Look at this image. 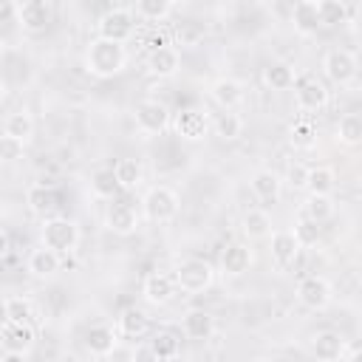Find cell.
<instances>
[{
  "mask_svg": "<svg viewBox=\"0 0 362 362\" xmlns=\"http://www.w3.org/2000/svg\"><path fill=\"white\" fill-rule=\"evenodd\" d=\"M124 65H127L124 42H113V40H105V37H96V40L88 42V48H85V71L90 76L110 79V76L122 74Z\"/></svg>",
  "mask_w": 362,
  "mask_h": 362,
  "instance_id": "obj_1",
  "label": "cell"
},
{
  "mask_svg": "<svg viewBox=\"0 0 362 362\" xmlns=\"http://www.w3.org/2000/svg\"><path fill=\"white\" fill-rule=\"evenodd\" d=\"M37 331L25 320H3L0 325V354L3 359H25L34 351Z\"/></svg>",
  "mask_w": 362,
  "mask_h": 362,
  "instance_id": "obj_2",
  "label": "cell"
},
{
  "mask_svg": "<svg viewBox=\"0 0 362 362\" xmlns=\"http://www.w3.org/2000/svg\"><path fill=\"white\" fill-rule=\"evenodd\" d=\"M40 240H42V246H48L59 255H71L79 243V226H76V221L62 218V215L45 218L42 229H40Z\"/></svg>",
  "mask_w": 362,
  "mask_h": 362,
  "instance_id": "obj_3",
  "label": "cell"
},
{
  "mask_svg": "<svg viewBox=\"0 0 362 362\" xmlns=\"http://www.w3.org/2000/svg\"><path fill=\"white\" fill-rule=\"evenodd\" d=\"M178 192L158 184V187H150L141 198V209H144V218L153 221V223H170L175 215H178Z\"/></svg>",
  "mask_w": 362,
  "mask_h": 362,
  "instance_id": "obj_4",
  "label": "cell"
},
{
  "mask_svg": "<svg viewBox=\"0 0 362 362\" xmlns=\"http://www.w3.org/2000/svg\"><path fill=\"white\" fill-rule=\"evenodd\" d=\"M175 280L184 294H201L215 283V269L201 257H184L175 266Z\"/></svg>",
  "mask_w": 362,
  "mask_h": 362,
  "instance_id": "obj_5",
  "label": "cell"
},
{
  "mask_svg": "<svg viewBox=\"0 0 362 362\" xmlns=\"http://www.w3.org/2000/svg\"><path fill=\"white\" fill-rule=\"evenodd\" d=\"M294 102H297V107L303 113L322 110L328 105V88H325V82L320 76H314V74L297 76V82H294Z\"/></svg>",
  "mask_w": 362,
  "mask_h": 362,
  "instance_id": "obj_6",
  "label": "cell"
},
{
  "mask_svg": "<svg viewBox=\"0 0 362 362\" xmlns=\"http://www.w3.org/2000/svg\"><path fill=\"white\" fill-rule=\"evenodd\" d=\"M133 116H136V127H139L144 136H158V133H164V130L173 124L170 107H167L164 102H158V99H144V102H139Z\"/></svg>",
  "mask_w": 362,
  "mask_h": 362,
  "instance_id": "obj_7",
  "label": "cell"
},
{
  "mask_svg": "<svg viewBox=\"0 0 362 362\" xmlns=\"http://www.w3.org/2000/svg\"><path fill=\"white\" fill-rule=\"evenodd\" d=\"M133 28H136V17L130 8H110L96 23V34L113 42H127L133 37Z\"/></svg>",
  "mask_w": 362,
  "mask_h": 362,
  "instance_id": "obj_8",
  "label": "cell"
},
{
  "mask_svg": "<svg viewBox=\"0 0 362 362\" xmlns=\"http://www.w3.org/2000/svg\"><path fill=\"white\" fill-rule=\"evenodd\" d=\"M331 300H334V286L325 277L308 274L297 283V303L300 305H305L311 311H322V308L331 305Z\"/></svg>",
  "mask_w": 362,
  "mask_h": 362,
  "instance_id": "obj_9",
  "label": "cell"
},
{
  "mask_svg": "<svg viewBox=\"0 0 362 362\" xmlns=\"http://www.w3.org/2000/svg\"><path fill=\"white\" fill-rule=\"evenodd\" d=\"M359 65H356V57L345 48H334L322 57V74L334 82V85H348L354 76H356Z\"/></svg>",
  "mask_w": 362,
  "mask_h": 362,
  "instance_id": "obj_10",
  "label": "cell"
},
{
  "mask_svg": "<svg viewBox=\"0 0 362 362\" xmlns=\"http://www.w3.org/2000/svg\"><path fill=\"white\" fill-rule=\"evenodd\" d=\"M178 291H181V288H178L175 274H167V272H153V274H147V277H144V286H141V294H144V300H147L150 305H167V303L175 300Z\"/></svg>",
  "mask_w": 362,
  "mask_h": 362,
  "instance_id": "obj_11",
  "label": "cell"
},
{
  "mask_svg": "<svg viewBox=\"0 0 362 362\" xmlns=\"http://www.w3.org/2000/svg\"><path fill=\"white\" fill-rule=\"evenodd\" d=\"M173 130L184 141H201L206 136V130H209V119L198 107H184V110H178L173 116Z\"/></svg>",
  "mask_w": 362,
  "mask_h": 362,
  "instance_id": "obj_12",
  "label": "cell"
},
{
  "mask_svg": "<svg viewBox=\"0 0 362 362\" xmlns=\"http://www.w3.org/2000/svg\"><path fill=\"white\" fill-rule=\"evenodd\" d=\"M178 68H181V54H178L175 45H167V42H164V45L150 48V54H147V71H150L153 76L170 79V76L178 74Z\"/></svg>",
  "mask_w": 362,
  "mask_h": 362,
  "instance_id": "obj_13",
  "label": "cell"
},
{
  "mask_svg": "<svg viewBox=\"0 0 362 362\" xmlns=\"http://www.w3.org/2000/svg\"><path fill=\"white\" fill-rule=\"evenodd\" d=\"M303 243L294 235V229H283V232H272V263L277 269H288L294 266L297 255H300Z\"/></svg>",
  "mask_w": 362,
  "mask_h": 362,
  "instance_id": "obj_14",
  "label": "cell"
},
{
  "mask_svg": "<svg viewBox=\"0 0 362 362\" xmlns=\"http://www.w3.org/2000/svg\"><path fill=\"white\" fill-rule=\"evenodd\" d=\"M25 204H28L31 215H37V218L45 221V218H54V215H57V209H59V192H57L54 187L37 184V187L28 189Z\"/></svg>",
  "mask_w": 362,
  "mask_h": 362,
  "instance_id": "obj_15",
  "label": "cell"
},
{
  "mask_svg": "<svg viewBox=\"0 0 362 362\" xmlns=\"http://www.w3.org/2000/svg\"><path fill=\"white\" fill-rule=\"evenodd\" d=\"M105 226L116 235H130L139 226V212L127 201H113L105 212Z\"/></svg>",
  "mask_w": 362,
  "mask_h": 362,
  "instance_id": "obj_16",
  "label": "cell"
},
{
  "mask_svg": "<svg viewBox=\"0 0 362 362\" xmlns=\"http://www.w3.org/2000/svg\"><path fill=\"white\" fill-rule=\"evenodd\" d=\"M252 260H255V255L246 243H229L221 252V272H223V277H240L249 272Z\"/></svg>",
  "mask_w": 362,
  "mask_h": 362,
  "instance_id": "obj_17",
  "label": "cell"
},
{
  "mask_svg": "<svg viewBox=\"0 0 362 362\" xmlns=\"http://www.w3.org/2000/svg\"><path fill=\"white\" fill-rule=\"evenodd\" d=\"M209 93H212L215 105H221L223 110H235V107L243 102V96H246L243 82H240V79H232V76H221V79H215L212 88H209Z\"/></svg>",
  "mask_w": 362,
  "mask_h": 362,
  "instance_id": "obj_18",
  "label": "cell"
},
{
  "mask_svg": "<svg viewBox=\"0 0 362 362\" xmlns=\"http://www.w3.org/2000/svg\"><path fill=\"white\" fill-rule=\"evenodd\" d=\"M25 266H28V272H31L37 280H48V277H54V274L59 272L62 255L54 252V249H48V246H40V249H34V252L28 255Z\"/></svg>",
  "mask_w": 362,
  "mask_h": 362,
  "instance_id": "obj_19",
  "label": "cell"
},
{
  "mask_svg": "<svg viewBox=\"0 0 362 362\" xmlns=\"http://www.w3.org/2000/svg\"><path fill=\"white\" fill-rule=\"evenodd\" d=\"M181 331H184L187 339H198V342H204V339H209V337L215 334V317H212L209 311H204V308H192V311L184 314V320H181Z\"/></svg>",
  "mask_w": 362,
  "mask_h": 362,
  "instance_id": "obj_20",
  "label": "cell"
},
{
  "mask_svg": "<svg viewBox=\"0 0 362 362\" xmlns=\"http://www.w3.org/2000/svg\"><path fill=\"white\" fill-rule=\"evenodd\" d=\"M311 354L322 362H334L345 356V339L337 331H317L311 337Z\"/></svg>",
  "mask_w": 362,
  "mask_h": 362,
  "instance_id": "obj_21",
  "label": "cell"
},
{
  "mask_svg": "<svg viewBox=\"0 0 362 362\" xmlns=\"http://www.w3.org/2000/svg\"><path fill=\"white\" fill-rule=\"evenodd\" d=\"M48 20H51V11H48V6L42 0H25V3H20V28L25 34L45 31Z\"/></svg>",
  "mask_w": 362,
  "mask_h": 362,
  "instance_id": "obj_22",
  "label": "cell"
},
{
  "mask_svg": "<svg viewBox=\"0 0 362 362\" xmlns=\"http://www.w3.org/2000/svg\"><path fill=\"white\" fill-rule=\"evenodd\" d=\"M252 192L260 201L274 204L280 198V192H283V178L274 170H266V167L263 170H255V175H252Z\"/></svg>",
  "mask_w": 362,
  "mask_h": 362,
  "instance_id": "obj_23",
  "label": "cell"
},
{
  "mask_svg": "<svg viewBox=\"0 0 362 362\" xmlns=\"http://www.w3.org/2000/svg\"><path fill=\"white\" fill-rule=\"evenodd\" d=\"M116 331H119L124 339H144V337L150 334V320H147L144 311H139V308H127V311L119 314V320H116Z\"/></svg>",
  "mask_w": 362,
  "mask_h": 362,
  "instance_id": "obj_24",
  "label": "cell"
},
{
  "mask_svg": "<svg viewBox=\"0 0 362 362\" xmlns=\"http://www.w3.org/2000/svg\"><path fill=\"white\" fill-rule=\"evenodd\" d=\"M119 345V331H113L110 325H93L85 334V348L93 356H110V351Z\"/></svg>",
  "mask_w": 362,
  "mask_h": 362,
  "instance_id": "obj_25",
  "label": "cell"
},
{
  "mask_svg": "<svg viewBox=\"0 0 362 362\" xmlns=\"http://www.w3.org/2000/svg\"><path fill=\"white\" fill-rule=\"evenodd\" d=\"M3 136H8V139H17V141L28 144V141L34 139V119H31V113H28L25 107H23V110L8 113V116L3 119Z\"/></svg>",
  "mask_w": 362,
  "mask_h": 362,
  "instance_id": "obj_26",
  "label": "cell"
},
{
  "mask_svg": "<svg viewBox=\"0 0 362 362\" xmlns=\"http://www.w3.org/2000/svg\"><path fill=\"white\" fill-rule=\"evenodd\" d=\"M240 229L249 240H266L272 238V218L266 209H246L240 218Z\"/></svg>",
  "mask_w": 362,
  "mask_h": 362,
  "instance_id": "obj_27",
  "label": "cell"
},
{
  "mask_svg": "<svg viewBox=\"0 0 362 362\" xmlns=\"http://www.w3.org/2000/svg\"><path fill=\"white\" fill-rule=\"evenodd\" d=\"M204 37H206V25L198 20H181L173 28V45H181V48H198Z\"/></svg>",
  "mask_w": 362,
  "mask_h": 362,
  "instance_id": "obj_28",
  "label": "cell"
},
{
  "mask_svg": "<svg viewBox=\"0 0 362 362\" xmlns=\"http://www.w3.org/2000/svg\"><path fill=\"white\" fill-rule=\"evenodd\" d=\"M181 354V337L175 331H156L150 339V356L153 359H175Z\"/></svg>",
  "mask_w": 362,
  "mask_h": 362,
  "instance_id": "obj_29",
  "label": "cell"
},
{
  "mask_svg": "<svg viewBox=\"0 0 362 362\" xmlns=\"http://www.w3.org/2000/svg\"><path fill=\"white\" fill-rule=\"evenodd\" d=\"M291 23L300 34H311L320 25V11H317V0H300L291 11Z\"/></svg>",
  "mask_w": 362,
  "mask_h": 362,
  "instance_id": "obj_30",
  "label": "cell"
},
{
  "mask_svg": "<svg viewBox=\"0 0 362 362\" xmlns=\"http://www.w3.org/2000/svg\"><path fill=\"white\" fill-rule=\"evenodd\" d=\"M263 79H266V85H269L272 90H288V88H294L297 74H294V68H291L288 62H272V65L263 71Z\"/></svg>",
  "mask_w": 362,
  "mask_h": 362,
  "instance_id": "obj_31",
  "label": "cell"
},
{
  "mask_svg": "<svg viewBox=\"0 0 362 362\" xmlns=\"http://www.w3.org/2000/svg\"><path fill=\"white\" fill-rule=\"evenodd\" d=\"M119 189H122V184H119V178H116V170H96V173L90 175V192H93L96 198L113 201Z\"/></svg>",
  "mask_w": 362,
  "mask_h": 362,
  "instance_id": "obj_32",
  "label": "cell"
},
{
  "mask_svg": "<svg viewBox=\"0 0 362 362\" xmlns=\"http://www.w3.org/2000/svg\"><path fill=\"white\" fill-rule=\"evenodd\" d=\"M288 144H291L294 150H303V153L314 150V147H317V127H314L311 122H305V119L294 122V124L288 127Z\"/></svg>",
  "mask_w": 362,
  "mask_h": 362,
  "instance_id": "obj_33",
  "label": "cell"
},
{
  "mask_svg": "<svg viewBox=\"0 0 362 362\" xmlns=\"http://www.w3.org/2000/svg\"><path fill=\"white\" fill-rule=\"evenodd\" d=\"M337 139H339L342 144H348V147L362 144V116H359V113H345V116H339Z\"/></svg>",
  "mask_w": 362,
  "mask_h": 362,
  "instance_id": "obj_34",
  "label": "cell"
},
{
  "mask_svg": "<svg viewBox=\"0 0 362 362\" xmlns=\"http://www.w3.org/2000/svg\"><path fill=\"white\" fill-rule=\"evenodd\" d=\"M113 170H116V178L122 184V189H136L144 178V170H141L139 158H119Z\"/></svg>",
  "mask_w": 362,
  "mask_h": 362,
  "instance_id": "obj_35",
  "label": "cell"
},
{
  "mask_svg": "<svg viewBox=\"0 0 362 362\" xmlns=\"http://www.w3.org/2000/svg\"><path fill=\"white\" fill-rule=\"evenodd\" d=\"M317 11H320V25H342L348 23V6L342 0H317Z\"/></svg>",
  "mask_w": 362,
  "mask_h": 362,
  "instance_id": "obj_36",
  "label": "cell"
},
{
  "mask_svg": "<svg viewBox=\"0 0 362 362\" xmlns=\"http://www.w3.org/2000/svg\"><path fill=\"white\" fill-rule=\"evenodd\" d=\"M337 187V173L331 167H311L308 170V192H320V195H331Z\"/></svg>",
  "mask_w": 362,
  "mask_h": 362,
  "instance_id": "obj_37",
  "label": "cell"
},
{
  "mask_svg": "<svg viewBox=\"0 0 362 362\" xmlns=\"http://www.w3.org/2000/svg\"><path fill=\"white\" fill-rule=\"evenodd\" d=\"M3 314H6V320H25V322H31L34 320V303L28 297H23V294H8L3 300Z\"/></svg>",
  "mask_w": 362,
  "mask_h": 362,
  "instance_id": "obj_38",
  "label": "cell"
},
{
  "mask_svg": "<svg viewBox=\"0 0 362 362\" xmlns=\"http://www.w3.org/2000/svg\"><path fill=\"white\" fill-rule=\"evenodd\" d=\"M212 127H215V136H221L226 141H235L243 133V119L238 113H232V110H223V113H218V119L212 122Z\"/></svg>",
  "mask_w": 362,
  "mask_h": 362,
  "instance_id": "obj_39",
  "label": "cell"
},
{
  "mask_svg": "<svg viewBox=\"0 0 362 362\" xmlns=\"http://www.w3.org/2000/svg\"><path fill=\"white\" fill-rule=\"evenodd\" d=\"M334 201H331V195H320V192H308V198H305V215L308 218H314V221H328L331 215H334Z\"/></svg>",
  "mask_w": 362,
  "mask_h": 362,
  "instance_id": "obj_40",
  "label": "cell"
},
{
  "mask_svg": "<svg viewBox=\"0 0 362 362\" xmlns=\"http://www.w3.org/2000/svg\"><path fill=\"white\" fill-rule=\"evenodd\" d=\"M136 11H139V17H144L150 23H161L170 17L173 0H136Z\"/></svg>",
  "mask_w": 362,
  "mask_h": 362,
  "instance_id": "obj_41",
  "label": "cell"
},
{
  "mask_svg": "<svg viewBox=\"0 0 362 362\" xmlns=\"http://www.w3.org/2000/svg\"><path fill=\"white\" fill-rule=\"evenodd\" d=\"M294 235L300 238L303 246H314L320 240V221H314L303 212V218H297V223H294Z\"/></svg>",
  "mask_w": 362,
  "mask_h": 362,
  "instance_id": "obj_42",
  "label": "cell"
},
{
  "mask_svg": "<svg viewBox=\"0 0 362 362\" xmlns=\"http://www.w3.org/2000/svg\"><path fill=\"white\" fill-rule=\"evenodd\" d=\"M308 170L311 167H305L303 161H291L286 167V184L294 187V189H305L308 187Z\"/></svg>",
  "mask_w": 362,
  "mask_h": 362,
  "instance_id": "obj_43",
  "label": "cell"
},
{
  "mask_svg": "<svg viewBox=\"0 0 362 362\" xmlns=\"http://www.w3.org/2000/svg\"><path fill=\"white\" fill-rule=\"evenodd\" d=\"M0 20H3L6 28L20 23V3L17 0H0Z\"/></svg>",
  "mask_w": 362,
  "mask_h": 362,
  "instance_id": "obj_44",
  "label": "cell"
},
{
  "mask_svg": "<svg viewBox=\"0 0 362 362\" xmlns=\"http://www.w3.org/2000/svg\"><path fill=\"white\" fill-rule=\"evenodd\" d=\"M23 147H25L23 141L3 136V139H0V156H3V161H14L17 156H23Z\"/></svg>",
  "mask_w": 362,
  "mask_h": 362,
  "instance_id": "obj_45",
  "label": "cell"
},
{
  "mask_svg": "<svg viewBox=\"0 0 362 362\" xmlns=\"http://www.w3.org/2000/svg\"><path fill=\"white\" fill-rule=\"evenodd\" d=\"M136 356V351L133 348H122V345H116L113 351H110V356L107 359H133Z\"/></svg>",
  "mask_w": 362,
  "mask_h": 362,
  "instance_id": "obj_46",
  "label": "cell"
},
{
  "mask_svg": "<svg viewBox=\"0 0 362 362\" xmlns=\"http://www.w3.org/2000/svg\"><path fill=\"white\" fill-rule=\"evenodd\" d=\"M345 359H351V362H362V345L345 348Z\"/></svg>",
  "mask_w": 362,
  "mask_h": 362,
  "instance_id": "obj_47",
  "label": "cell"
},
{
  "mask_svg": "<svg viewBox=\"0 0 362 362\" xmlns=\"http://www.w3.org/2000/svg\"><path fill=\"white\" fill-rule=\"evenodd\" d=\"M0 252L8 255V232H0Z\"/></svg>",
  "mask_w": 362,
  "mask_h": 362,
  "instance_id": "obj_48",
  "label": "cell"
},
{
  "mask_svg": "<svg viewBox=\"0 0 362 362\" xmlns=\"http://www.w3.org/2000/svg\"><path fill=\"white\" fill-rule=\"evenodd\" d=\"M359 283H362V277H359Z\"/></svg>",
  "mask_w": 362,
  "mask_h": 362,
  "instance_id": "obj_49",
  "label": "cell"
}]
</instances>
